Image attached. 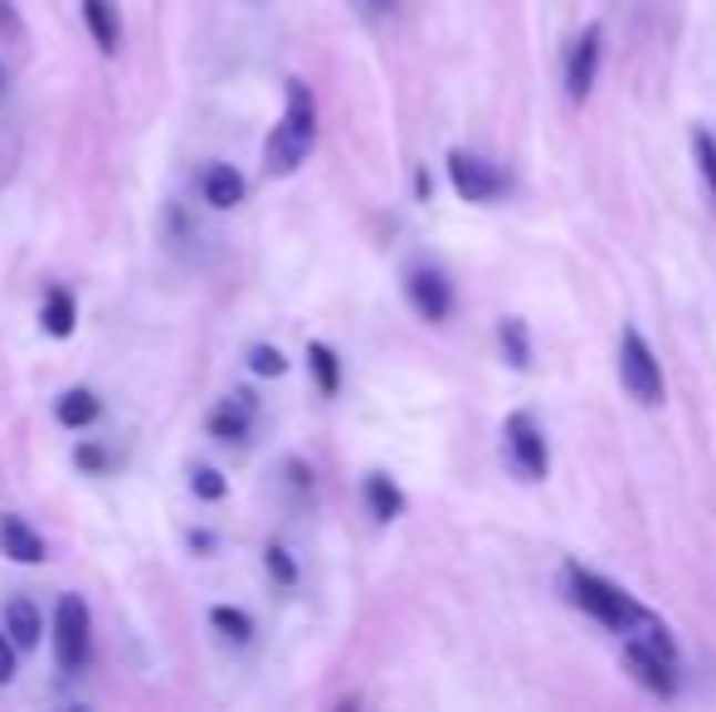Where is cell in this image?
Segmentation results:
<instances>
[{
    "mask_svg": "<svg viewBox=\"0 0 716 712\" xmlns=\"http://www.w3.org/2000/svg\"><path fill=\"white\" fill-rule=\"evenodd\" d=\"M565 591H571V600L580 610H585L595 624H604L610 634H638L644 630V620L653 616L648 606H638L634 596L624 591V586H614V581H604V576L595 571H585V567H565Z\"/></svg>",
    "mask_w": 716,
    "mask_h": 712,
    "instance_id": "obj_1",
    "label": "cell"
},
{
    "mask_svg": "<svg viewBox=\"0 0 716 712\" xmlns=\"http://www.w3.org/2000/svg\"><path fill=\"white\" fill-rule=\"evenodd\" d=\"M0 551H6L10 561H20V567H40L44 561V537L34 532L24 518L6 512V518H0Z\"/></svg>",
    "mask_w": 716,
    "mask_h": 712,
    "instance_id": "obj_10",
    "label": "cell"
},
{
    "mask_svg": "<svg viewBox=\"0 0 716 712\" xmlns=\"http://www.w3.org/2000/svg\"><path fill=\"white\" fill-rule=\"evenodd\" d=\"M317 142V103H313V89H307L303 79L288 83V108H283L278 128L268 132V146H264V166L268 176H288V171H298L307 162V152H313Z\"/></svg>",
    "mask_w": 716,
    "mask_h": 712,
    "instance_id": "obj_2",
    "label": "cell"
},
{
    "mask_svg": "<svg viewBox=\"0 0 716 712\" xmlns=\"http://www.w3.org/2000/svg\"><path fill=\"white\" fill-rule=\"evenodd\" d=\"M498 347H502V356H508L512 372H526V366H532V337H526L522 317H502L498 323Z\"/></svg>",
    "mask_w": 716,
    "mask_h": 712,
    "instance_id": "obj_16",
    "label": "cell"
},
{
    "mask_svg": "<svg viewBox=\"0 0 716 712\" xmlns=\"http://www.w3.org/2000/svg\"><path fill=\"white\" fill-rule=\"evenodd\" d=\"M54 659H59V669H64V673L83 669V659H89V606H83V596H59V610H54Z\"/></svg>",
    "mask_w": 716,
    "mask_h": 712,
    "instance_id": "obj_5",
    "label": "cell"
},
{
    "mask_svg": "<svg viewBox=\"0 0 716 712\" xmlns=\"http://www.w3.org/2000/svg\"><path fill=\"white\" fill-rule=\"evenodd\" d=\"M366 6H370V16H390L395 0H366Z\"/></svg>",
    "mask_w": 716,
    "mask_h": 712,
    "instance_id": "obj_27",
    "label": "cell"
},
{
    "mask_svg": "<svg viewBox=\"0 0 716 712\" xmlns=\"http://www.w3.org/2000/svg\"><path fill=\"white\" fill-rule=\"evenodd\" d=\"M264 567H268V576H274L278 586H293V581H298V561H293V551L278 547V542L264 547Z\"/></svg>",
    "mask_w": 716,
    "mask_h": 712,
    "instance_id": "obj_21",
    "label": "cell"
},
{
    "mask_svg": "<svg viewBox=\"0 0 716 712\" xmlns=\"http://www.w3.org/2000/svg\"><path fill=\"white\" fill-rule=\"evenodd\" d=\"M249 372L254 376H283L288 372V356H283L278 347H268V342H258V347L249 352Z\"/></svg>",
    "mask_w": 716,
    "mask_h": 712,
    "instance_id": "obj_23",
    "label": "cell"
},
{
    "mask_svg": "<svg viewBox=\"0 0 716 712\" xmlns=\"http://www.w3.org/2000/svg\"><path fill=\"white\" fill-rule=\"evenodd\" d=\"M40 634H44V624H40V610H34V600L10 596L6 600V640L16 644V649H34V644H40Z\"/></svg>",
    "mask_w": 716,
    "mask_h": 712,
    "instance_id": "obj_13",
    "label": "cell"
},
{
    "mask_svg": "<svg viewBox=\"0 0 716 712\" xmlns=\"http://www.w3.org/2000/svg\"><path fill=\"white\" fill-rule=\"evenodd\" d=\"M502 439H508V464L516 478L541 484V478L551 474V449H546V435H541L532 410H512L508 425H502Z\"/></svg>",
    "mask_w": 716,
    "mask_h": 712,
    "instance_id": "obj_4",
    "label": "cell"
},
{
    "mask_svg": "<svg viewBox=\"0 0 716 712\" xmlns=\"http://www.w3.org/2000/svg\"><path fill=\"white\" fill-rule=\"evenodd\" d=\"M40 323H44L49 337H69V333H73V323H79V303H73L69 288H54V293H49L44 308H40Z\"/></svg>",
    "mask_w": 716,
    "mask_h": 712,
    "instance_id": "obj_17",
    "label": "cell"
},
{
    "mask_svg": "<svg viewBox=\"0 0 716 712\" xmlns=\"http://www.w3.org/2000/svg\"><path fill=\"white\" fill-rule=\"evenodd\" d=\"M620 380H624L628 396H634L638 405H648V410L668 400L663 366H658V356H653V347L644 342L638 327H624V333H620Z\"/></svg>",
    "mask_w": 716,
    "mask_h": 712,
    "instance_id": "obj_3",
    "label": "cell"
},
{
    "mask_svg": "<svg viewBox=\"0 0 716 712\" xmlns=\"http://www.w3.org/2000/svg\"><path fill=\"white\" fill-rule=\"evenodd\" d=\"M449 181H453V191L463 195V201H473V205H483L492 201V195L502 191V176H498V166L483 162V156H473V152H449Z\"/></svg>",
    "mask_w": 716,
    "mask_h": 712,
    "instance_id": "obj_8",
    "label": "cell"
},
{
    "mask_svg": "<svg viewBox=\"0 0 716 712\" xmlns=\"http://www.w3.org/2000/svg\"><path fill=\"white\" fill-rule=\"evenodd\" d=\"M624 669L634 673L638 689L658 693V698H673L677 693V659L658 654L648 640H628L624 644Z\"/></svg>",
    "mask_w": 716,
    "mask_h": 712,
    "instance_id": "obj_7",
    "label": "cell"
},
{
    "mask_svg": "<svg viewBox=\"0 0 716 712\" xmlns=\"http://www.w3.org/2000/svg\"><path fill=\"white\" fill-rule=\"evenodd\" d=\"M0 83H6V69H0Z\"/></svg>",
    "mask_w": 716,
    "mask_h": 712,
    "instance_id": "obj_28",
    "label": "cell"
},
{
    "mask_svg": "<svg viewBox=\"0 0 716 712\" xmlns=\"http://www.w3.org/2000/svg\"><path fill=\"white\" fill-rule=\"evenodd\" d=\"M249 415H254V396L249 390H239V396H229V400H219L215 410H209V435L215 439H244L249 435Z\"/></svg>",
    "mask_w": 716,
    "mask_h": 712,
    "instance_id": "obj_12",
    "label": "cell"
},
{
    "mask_svg": "<svg viewBox=\"0 0 716 712\" xmlns=\"http://www.w3.org/2000/svg\"><path fill=\"white\" fill-rule=\"evenodd\" d=\"M405 298H410V308L425 317V323H443L453 308V284L439 268H415V274L405 278Z\"/></svg>",
    "mask_w": 716,
    "mask_h": 712,
    "instance_id": "obj_9",
    "label": "cell"
},
{
    "mask_svg": "<svg viewBox=\"0 0 716 712\" xmlns=\"http://www.w3.org/2000/svg\"><path fill=\"white\" fill-rule=\"evenodd\" d=\"M16 679V644L6 640V630H0V683Z\"/></svg>",
    "mask_w": 716,
    "mask_h": 712,
    "instance_id": "obj_26",
    "label": "cell"
},
{
    "mask_svg": "<svg viewBox=\"0 0 716 712\" xmlns=\"http://www.w3.org/2000/svg\"><path fill=\"white\" fill-rule=\"evenodd\" d=\"M201 195L215 211H234V205L244 201V176H239V166H229V162H209L201 171Z\"/></svg>",
    "mask_w": 716,
    "mask_h": 712,
    "instance_id": "obj_11",
    "label": "cell"
},
{
    "mask_svg": "<svg viewBox=\"0 0 716 712\" xmlns=\"http://www.w3.org/2000/svg\"><path fill=\"white\" fill-rule=\"evenodd\" d=\"M307 366H313L317 390H323V396H337L341 390V362H337V352H331L327 342H313V347H307Z\"/></svg>",
    "mask_w": 716,
    "mask_h": 712,
    "instance_id": "obj_19",
    "label": "cell"
},
{
    "mask_svg": "<svg viewBox=\"0 0 716 712\" xmlns=\"http://www.w3.org/2000/svg\"><path fill=\"white\" fill-rule=\"evenodd\" d=\"M79 10H83V24H89L93 44L103 49V54H117L122 24H117V10H113V0H79Z\"/></svg>",
    "mask_w": 716,
    "mask_h": 712,
    "instance_id": "obj_14",
    "label": "cell"
},
{
    "mask_svg": "<svg viewBox=\"0 0 716 712\" xmlns=\"http://www.w3.org/2000/svg\"><path fill=\"white\" fill-rule=\"evenodd\" d=\"M191 494L205 498V502H219L229 494V484H225V474H219V469H195L191 474Z\"/></svg>",
    "mask_w": 716,
    "mask_h": 712,
    "instance_id": "obj_24",
    "label": "cell"
},
{
    "mask_svg": "<svg viewBox=\"0 0 716 712\" xmlns=\"http://www.w3.org/2000/svg\"><path fill=\"white\" fill-rule=\"evenodd\" d=\"M54 420L64 425V429H83V425H93L98 420V396L93 390H64L59 396V405H54Z\"/></svg>",
    "mask_w": 716,
    "mask_h": 712,
    "instance_id": "obj_18",
    "label": "cell"
},
{
    "mask_svg": "<svg viewBox=\"0 0 716 712\" xmlns=\"http://www.w3.org/2000/svg\"><path fill=\"white\" fill-rule=\"evenodd\" d=\"M366 502H370V518L376 522H395L405 512V494L395 488L390 474H370L366 478Z\"/></svg>",
    "mask_w": 716,
    "mask_h": 712,
    "instance_id": "obj_15",
    "label": "cell"
},
{
    "mask_svg": "<svg viewBox=\"0 0 716 712\" xmlns=\"http://www.w3.org/2000/svg\"><path fill=\"white\" fill-rule=\"evenodd\" d=\"M693 152H697L702 181H707V191L716 195V138H712L707 128H693Z\"/></svg>",
    "mask_w": 716,
    "mask_h": 712,
    "instance_id": "obj_22",
    "label": "cell"
},
{
    "mask_svg": "<svg viewBox=\"0 0 716 712\" xmlns=\"http://www.w3.org/2000/svg\"><path fill=\"white\" fill-rule=\"evenodd\" d=\"M73 464H79V469H89V474H108V449H98V445H79L73 449Z\"/></svg>",
    "mask_w": 716,
    "mask_h": 712,
    "instance_id": "obj_25",
    "label": "cell"
},
{
    "mask_svg": "<svg viewBox=\"0 0 716 712\" xmlns=\"http://www.w3.org/2000/svg\"><path fill=\"white\" fill-rule=\"evenodd\" d=\"M209 624H215L225 640H234V644H249L254 640V620L244 616V610H234V606H215L209 610Z\"/></svg>",
    "mask_w": 716,
    "mask_h": 712,
    "instance_id": "obj_20",
    "label": "cell"
},
{
    "mask_svg": "<svg viewBox=\"0 0 716 712\" xmlns=\"http://www.w3.org/2000/svg\"><path fill=\"white\" fill-rule=\"evenodd\" d=\"M600 59H604V24H585L580 40L571 44V54H565V93H571V103H585L590 98Z\"/></svg>",
    "mask_w": 716,
    "mask_h": 712,
    "instance_id": "obj_6",
    "label": "cell"
}]
</instances>
